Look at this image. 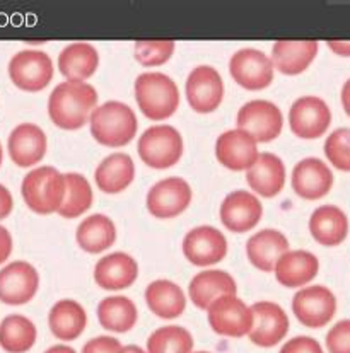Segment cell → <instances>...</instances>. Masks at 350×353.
<instances>
[{
  "mask_svg": "<svg viewBox=\"0 0 350 353\" xmlns=\"http://www.w3.org/2000/svg\"><path fill=\"white\" fill-rule=\"evenodd\" d=\"M309 232L323 246H338L347 239L349 219L335 205H321L309 219Z\"/></svg>",
  "mask_w": 350,
  "mask_h": 353,
  "instance_id": "cell-25",
  "label": "cell"
},
{
  "mask_svg": "<svg viewBox=\"0 0 350 353\" xmlns=\"http://www.w3.org/2000/svg\"><path fill=\"white\" fill-rule=\"evenodd\" d=\"M316 55V41H277L272 48L273 67L286 75H298L304 72Z\"/></svg>",
  "mask_w": 350,
  "mask_h": 353,
  "instance_id": "cell-29",
  "label": "cell"
},
{
  "mask_svg": "<svg viewBox=\"0 0 350 353\" xmlns=\"http://www.w3.org/2000/svg\"><path fill=\"white\" fill-rule=\"evenodd\" d=\"M208 324L221 336L241 338L253 327V311L236 295H224L208 307Z\"/></svg>",
  "mask_w": 350,
  "mask_h": 353,
  "instance_id": "cell-7",
  "label": "cell"
},
{
  "mask_svg": "<svg viewBox=\"0 0 350 353\" xmlns=\"http://www.w3.org/2000/svg\"><path fill=\"white\" fill-rule=\"evenodd\" d=\"M139 276V265L127 253H111L95 266V280L104 290L128 289Z\"/></svg>",
  "mask_w": 350,
  "mask_h": 353,
  "instance_id": "cell-23",
  "label": "cell"
},
{
  "mask_svg": "<svg viewBox=\"0 0 350 353\" xmlns=\"http://www.w3.org/2000/svg\"><path fill=\"white\" fill-rule=\"evenodd\" d=\"M135 59L144 67H156L168 62L175 53V41H137L135 43Z\"/></svg>",
  "mask_w": 350,
  "mask_h": 353,
  "instance_id": "cell-38",
  "label": "cell"
},
{
  "mask_svg": "<svg viewBox=\"0 0 350 353\" xmlns=\"http://www.w3.org/2000/svg\"><path fill=\"white\" fill-rule=\"evenodd\" d=\"M193 338L182 326H162L147 340V353H191Z\"/></svg>",
  "mask_w": 350,
  "mask_h": 353,
  "instance_id": "cell-36",
  "label": "cell"
},
{
  "mask_svg": "<svg viewBox=\"0 0 350 353\" xmlns=\"http://www.w3.org/2000/svg\"><path fill=\"white\" fill-rule=\"evenodd\" d=\"M236 280L224 270H207L193 276L188 285L190 301L198 309L208 311L212 304L224 295H236Z\"/></svg>",
  "mask_w": 350,
  "mask_h": 353,
  "instance_id": "cell-21",
  "label": "cell"
},
{
  "mask_svg": "<svg viewBox=\"0 0 350 353\" xmlns=\"http://www.w3.org/2000/svg\"><path fill=\"white\" fill-rule=\"evenodd\" d=\"M195 353H211V352H195Z\"/></svg>",
  "mask_w": 350,
  "mask_h": 353,
  "instance_id": "cell-49",
  "label": "cell"
},
{
  "mask_svg": "<svg viewBox=\"0 0 350 353\" xmlns=\"http://www.w3.org/2000/svg\"><path fill=\"white\" fill-rule=\"evenodd\" d=\"M93 190L88 179L77 172H68L65 174V198L62 207L59 208V214L65 219H75L79 215L86 214L91 208Z\"/></svg>",
  "mask_w": 350,
  "mask_h": 353,
  "instance_id": "cell-35",
  "label": "cell"
},
{
  "mask_svg": "<svg viewBox=\"0 0 350 353\" xmlns=\"http://www.w3.org/2000/svg\"><path fill=\"white\" fill-rule=\"evenodd\" d=\"M183 253L195 266L215 265L226 258L227 239L212 225L195 227L183 239Z\"/></svg>",
  "mask_w": 350,
  "mask_h": 353,
  "instance_id": "cell-15",
  "label": "cell"
},
{
  "mask_svg": "<svg viewBox=\"0 0 350 353\" xmlns=\"http://www.w3.org/2000/svg\"><path fill=\"white\" fill-rule=\"evenodd\" d=\"M12 253V237L6 227L0 225V265Z\"/></svg>",
  "mask_w": 350,
  "mask_h": 353,
  "instance_id": "cell-42",
  "label": "cell"
},
{
  "mask_svg": "<svg viewBox=\"0 0 350 353\" xmlns=\"http://www.w3.org/2000/svg\"><path fill=\"white\" fill-rule=\"evenodd\" d=\"M45 353H77L74 348L67 347V345H55V347L48 348Z\"/></svg>",
  "mask_w": 350,
  "mask_h": 353,
  "instance_id": "cell-46",
  "label": "cell"
},
{
  "mask_svg": "<svg viewBox=\"0 0 350 353\" xmlns=\"http://www.w3.org/2000/svg\"><path fill=\"white\" fill-rule=\"evenodd\" d=\"M2 157H3V152H2V145H0V164H2Z\"/></svg>",
  "mask_w": 350,
  "mask_h": 353,
  "instance_id": "cell-48",
  "label": "cell"
},
{
  "mask_svg": "<svg viewBox=\"0 0 350 353\" xmlns=\"http://www.w3.org/2000/svg\"><path fill=\"white\" fill-rule=\"evenodd\" d=\"M215 157L231 171H244L260 157L258 142L243 130H227L215 142Z\"/></svg>",
  "mask_w": 350,
  "mask_h": 353,
  "instance_id": "cell-17",
  "label": "cell"
},
{
  "mask_svg": "<svg viewBox=\"0 0 350 353\" xmlns=\"http://www.w3.org/2000/svg\"><path fill=\"white\" fill-rule=\"evenodd\" d=\"M97 319L99 324L108 331L115 333H127L137 324L139 312L135 304L124 295L103 299L97 305Z\"/></svg>",
  "mask_w": 350,
  "mask_h": 353,
  "instance_id": "cell-33",
  "label": "cell"
},
{
  "mask_svg": "<svg viewBox=\"0 0 350 353\" xmlns=\"http://www.w3.org/2000/svg\"><path fill=\"white\" fill-rule=\"evenodd\" d=\"M191 203V188L183 178H166L147 193V210L157 219H173L186 210Z\"/></svg>",
  "mask_w": 350,
  "mask_h": 353,
  "instance_id": "cell-13",
  "label": "cell"
},
{
  "mask_svg": "<svg viewBox=\"0 0 350 353\" xmlns=\"http://www.w3.org/2000/svg\"><path fill=\"white\" fill-rule=\"evenodd\" d=\"M328 48L340 57H350V41H330Z\"/></svg>",
  "mask_w": 350,
  "mask_h": 353,
  "instance_id": "cell-44",
  "label": "cell"
},
{
  "mask_svg": "<svg viewBox=\"0 0 350 353\" xmlns=\"http://www.w3.org/2000/svg\"><path fill=\"white\" fill-rule=\"evenodd\" d=\"M273 62L260 50L244 48L231 57V77L246 91H262L273 82Z\"/></svg>",
  "mask_w": 350,
  "mask_h": 353,
  "instance_id": "cell-10",
  "label": "cell"
},
{
  "mask_svg": "<svg viewBox=\"0 0 350 353\" xmlns=\"http://www.w3.org/2000/svg\"><path fill=\"white\" fill-rule=\"evenodd\" d=\"M48 324L53 336L62 341H74L84 333L88 314L77 301L62 299L50 309Z\"/></svg>",
  "mask_w": 350,
  "mask_h": 353,
  "instance_id": "cell-27",
  "label": "cell"
},
{
  "mask_svg": "<svg viewBox=\"0 0 350 353\" xmlns=\"http://www.w3.org/2000/svg\"><path fill=\"white\" fill-rule=\"evenodd\" d=\"M77 244L86 253L97 254L111 248L117 241V227L113 221L103 214H95L86 217L75 232Z\"/></svg>",
  "mask_w": 350,
  "mask_h": 353,
  "instance_id": "cell-31",
  "label": "cell"
},
{
  "mask_svg": "<svg viewBox=\"0 0 350 353\" xmlns=\"http://www.w3.org/2000/svg\"><path fill=\"white\" fill-rule=\"evenodd\" d=\"M253 311V327L250 331L251 343L262 348L279 345L289 333V318L282 307L275 302L260 301L251 305Z\"/></svg>",
  "mask_w": 350,
  "mask_h": 353,
  "instance_id": "cell-14",
  "label": "cell"
},
{
  "mask_svg": "<svg viewBox=\"0 0 350 353\" xmlns=\"http://www.w3.org/2000/svg\"><path fill=\"white\" fill-rule=\"evenodd\" d=\"M320 261L313 253L304 250L289 251L275 266L277 282L289 289L308 285L318 275Z\"/></svg>",
  "mask_w": 350,
  "mask_h": 353,
  "instance_id": "cell-26",
  "label": "cell"
},
{
  "mask_svg": "<svg viewBox=\"0 0 350 353\" xmlns=\"http://www.w3.org/2000/svg\"><path fill=\"white\" fill-rule=\"evenodd\" d=\"M46 147L48 142L45 132L35 123H23L14 128L7 142L10 159L19 168H31L38 164L45 157Z\"/></svg>",
  "mask_w": 350,
  "mask_h": 353,
  "instance_id": "cell-20",
  "label": "cell"
},
{
  "mask_svg": "<svg viewBox=\"0 0 350 353\" xmlns=\"http://www.w3.org/2000/svg\"><path fill=\"white\" fill-rule=\"evenodd\" d=\"M185 89L190 108L197 113H212L221 106L224 82L221 74L214 67H195L186 79Z\"/></svg>",
  "mask_w": 350,
  "mask_h": 353,
  "instance_id": "cell-12",
  "label": "cell"
},
{
  "mask_svg": "<svg viewBox=\"0 0 350 353\" xmlns=\"http://www.w3.org/2000/svg\"><path fill=\"white\" fill-rule=\"evenodd\" d=\"M14 201L12 194L3 185H0V221H3L6 217H9V214L12 212Z\"/></svg>",
  "mask_w": 350,
  "mask_h": 353,
  "instance_id": "cell-43",
  "label": "cell"
},
{
  "mask_svg": "<svg viewBox=\"0 0 350 353\" xmlns=\"http://www.w3.org/2000/svg\"><path fill=\"white\" fill-rule=\"evenodd\" d=\"M324 156L340 171L350 172V128H338L324 142Z\"/></svg>",
  "mask_w": 350,
  "mask_h": 353,
  "instance_id": "cell-37",
  "label": "cell"
},
{
  "mask_svg": "<svg viewBox=\"0 0 350 353\" xmlns=\"http://www.w3.org/2000/svg\"><path fill=\"white\" fill-rule=\"evenodd\" d=\"M121 343L117 338L111 336H97L95 340H89L82 348V353H120Z\"/></svg>",
  "mask_w": 350,
  "mask_h": 353,
  "instance_id": "cell-41",
  "label": "cell"
},
{
  "mask_svg": "<svg viewBox=\"0 0 350 353\" xmlns=\"http://www.w3.org/2000/svg\"><path fill=\"white\" fill-rule=\"evenodd\" d=\"M333 186V172L327 162L308 157L298 162L292 171V188L304 200H320L327 196Z\"/></svg>",
  "mask_w": 350,
  "mask_h": 353,
  "instance_id": "cell-19",
  "label": "cell"
},
{
  "mask_svg": "<svg viewBox=\"0 0 350 353\" xmlns=\"http://www.w3.org/2000/svg\"><path fill=\"white\" fill-rule=\"evenodd\" d=\"M39 287L36 268L26 261H14L0 270V301L9 305L28 304Z\"/></svg>",
  "mask_w": 350,
  "mask_h": 353,
  "instance_id": "cell-16",
  "label": "cell"
},
{
  "mask_svg": "<svg viewBox=\"0 0 350 353\" xmlns=\"http://www.w3.org/2000/svg\"><path fill=\"white\" fill-rule=\"evenodd\" d=\"M139 156L149 168L168 169L183 156V139L171 125L147 128L139 139Z\"/></svg>",
  "mask_w": 350,
  "mask_h": 353,
  "instance_id": "cell-5",
  "label": "cell"
},
{
  "mask_svg": "<svg viewBox=\"0 0 350 353\" xmlns=\"http://www.w3.org/2000/svg\"><path fill=\"white\" fill-rule=\"evenodd\" d=\"M328 353H350V319L338 321L327 334Z\"/></svg>",
  "mask_w": 350,
  "mask_h": 353,
  "instance_id": "cell-39",
  "label": "cell"
},
{
  "mask_svg": "<svg viewBox=\"0 0 350 353\" xmlns=\"http://www.w3.org/2000/svg\"><path fill=\"white\" fill-rule=\"evenodd\" d=\"M135 178V164L128 154L117 152L108 156L97 165L95 172L96 185L104 193H120L132 185Z\"/></svg>",
  "mask_w": 350,
  "mask_h": 353,
  "instance_id": "cell-28",
  "label": "cell"
},
{
  "mask_svg": "<svg viewBox=\"0 0 350 353\" xmlns=\"http://www.w3.org/2000/svg\"><path fill=\"white\" fill-rule=\"evenodd\" d=\"M342 106H344L345 113L350 117V79L342 88Z\"/></svg>",
  "mask_w": 350,
  "mask_h": 353,
  "instance_id": "cell-45",
  "label": "cell"
},
{
  "mask_svg": "<svg viewBox=\"0 0 350 353\" xmlns=\"http://www.w3.org/2000/svg\"><path fill=\"white\" fill-rule=\"evenodd\" d=\"M146 302L150 312L162 319H175L185 312L186 297L182 287L171 280H156L146 289Z\"/></svg>",
  "mask_w": 350,
  "mask_h": 353,
  "instance_id": "cell-30",
  "label": "cell"
},
{
  "mask_svg": "<svg viewBox=\"0 0 350 353\" xmlns=\"http://www.w3.org/2000/svg\"><path fill=\"white\" fill-rule=\"evenodd\" d=\"M280 353H323V348L315 338L295 336L280 348Z\"/></svg>",
  "mask_w": 350,
  "mask_h": 353,
  "instance_id": "cell-40",
  "label": "cell"
},
{
  "mask_svg": "<svg viewBox=\"0 0 350 353\" xmlns=\"http://www.w3.org/2000/svg\"><path fill=\"white\" fill-rule=\"evenodd\" d=\"M292 311L306 327H323L337 312V299L324 285L304 287L292 299Z\"/></svg>",
  "mask_w": 350,
  "mask_h": 353,
  "instance_id": "cell-9",
  "label": "cell"
},
{
  "mask_svg": "<svg viewBox=\"0 0 350 353\" xmlns=\"http://www.w3.org/2000/svg\"><path fill=\"white\" fill-rule=\"evenodd\" d=\"M331 123V111L321 97L302 96L294 101L289 111V125L299 139H318Z\"/></svg>",
  "mask_w": 350,
  "mask_h": 353,
  "instance_id": "cell-11",
  "label": "cell"
},
{
  "mask_svg": "<svg viewBox=\"0 0 350 353\" xmlns=\"http://www.w3.org/2000/svg\"><path fill=\"white\" fill-rule=\"evenodd\" d=\"M9 77L23 91H43L53 79V62L41 50H23L9 62Z\"/></svg>",
  "mask_w": 350,
  "mask_h": 353,
  "instance_id": "cell-6",
  "label": "cell"
},
{
  "mask_svg": "<svg viewBox=\"0 0 350 353\" xmlns=\"http://www.w3.org/2000/svg\"><path fill=\"white\" fill-rule=\"evenodd\" d=\"M91 135L106 147H124L133 140L139 130L137 117L128 104L108 101L91 114Z\"/></svg>",
  "mask_w": 350,
  "mask_h": 353,
  "instance_id": "cell-2",
  "label": "cell"
},
{
  "mask_svg": "<svg viewBox=\"0 0 350 353\" xmlns=\"http://www.w3.org/2000/svg\"><path fill=\"white\" fill-rule=\"evenodd\" d=\"M289 253V241L280 230L263 229L251 236L246 243L248 259L260 272H275V266Z\"/></svg>",
  "mask_w": 350,
  "mask_h": 353,
  "instance_id": "cell-22",
  "label": "cell"
},
{
  "mask_svg": "<svg viewBox=\"0 0 350 353\" xmlns=\"http://www.w3.org/2000/svg\"><path fill=\"white\" fill-rule=\"evenodd\" d=\"M246 181L250 188L262 196H275L286 185V164L275 154H260L255 164L248 169Z\"/></svg>",
  "mask_w": 350,
  "mask_h": 353,
  "instance_id": "cell-24",
  "label": "cell"
},
{
  "mask_svg": "<svg viewBox=\"0 0 350 353\" xmlns=\"http://www.w3.org/2000/svg\"><path fill=\"white\" fill-rule=\"evenodd\" d=\"M99 65L97 50L89 43H72L62 50L59 67L68 81H84L93 77Z\"/></svg>",
  "mask_w": 350,
  "mask_h": 353,
  "instance_id": "cell-32",
  "label": "cell"
},
{
  "mask_svg": "<svg viewBox=\"0 0 350 353\" xmlns=\"http://www.w3.org/2000/svg\"><path fill=\"white\" fill-rule=\"evenodd\" d=\"M21 193L28 207L36 214L59 212L65 198V174H60L52 165L32 169L24 176Z\"/></svg>",
  "mask_w": 350,
  "mask_h": 353,
  "instance_id": "cell-4",
  "label": "cell"
},
{
  "mask_svg": "<svg viewBox=\"0 0 350 353\" xmlns=\"http://www.w3.org/2000/svg\"><path fill=\"white\" fill-rule=\"evenodd\" d=\"M135 99L140 111L149 120H168L179 106V91L176 82L161 72H146L135 81Z\"/></svg>",
  "mask_w": 350,
  "mask_h": 353,
  "instance_id": "cell-3",
  "label": "cell"
},
{
  "mask_svg": "<svg viewBox=\"0 0 350 353\" xmlns=\"http://www.w3.org/2000/svg\"><path fill=\"white\" fill-rule=\"evenodd\" d=\"M237 130L251 135L256 142H270L280 135L284 127L282 111L270 101L255 99L237 111Z\"/></svg>",
  "mask_w": 350,
  "mask_h": 353,
  "instance_id": "cell-8",
  "label": "cell"
},
{
  "mask_svg": "<svg viewBox=\"0 0 350 353\" xmlns=\"http://www.w3.org/2000/svg\"><path fill=\"white\" fill-rule=\"evenodd\" d=\"M97 108V92L84 81H65L57 85L48 99V114L57 127L79 130Z\"/></svg>",
  "mask_w": 350,
  "mask_h": 353,
  "instance_id": "cell-1",
  "label": "cell"
},
{
  "mask_svg": "<svg viewBox=\"0 0 350 353\" xmlns=\"http://www.w3.org/2000/svg\"><path fill=\"white\" fill-rule=\"evenodd\" d=\"M36 326L26 316H7L0 324V347L7 353H26L36 343Z\"/></svg>",
  "mask_w": 350,
  "mask_h": 353,
  "instance_id": "cell-34",
  "label": "cell"
},
{
  "mask_svg": "<svg viewBox=\"0 0 350 353\" xmlns=\"http://www.w3.org/2000/svg\"><path fill=\"white\" fill-rule=\"evenodd\" d=\"M120 353H147V352L142 350L140 347H137V345H128V347L121 348Z\"/></svg>",
  "mask_w": 350,
  "mask_h": 353,
  "instance_id": "cell-47",
  "label": "cell"
},
{
  "mask_svg": "<svg viewBox=\"0 0 350 353\" xmlns=\"http://www.w3.org/2000/svg\"><path fill=\"white\" fill-rule=\"evenodd\" d=\"M263 207L253 193L236 190L224 198L221 205L222 224L233 232H248L262 221Z\"/></svg>",
  "mask_w": 350,
  "mask_h": 353,
  "instance_id": "cell-18",
  "label": "cell"
}]
</instances>
